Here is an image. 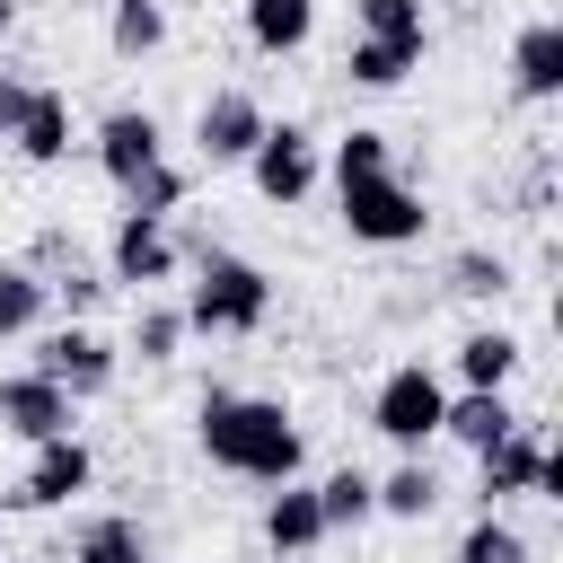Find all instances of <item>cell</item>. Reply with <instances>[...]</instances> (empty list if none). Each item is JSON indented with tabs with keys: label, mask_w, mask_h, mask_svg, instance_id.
I'll return each mask as SVG.
<instances>
[{
	"label": "cell",
	"mask_w": 563,
	"mask_h": 563,
	"mask_svg": "<svg viewBox=\"0 0 563 563\" xmlns=\"http://www.w3.org/2000/svg\"><path fill=\"white\" fill-rule=\"evenodd\" d=\"M194 449L238 475V484H290L308 440H299V413L282 396H238V387H202L194 405Z\"/></svg>",
	"instance_id": "1"
},
{
	"label": "cell",
	"mask_w": 563,
	"mask_h": 563,
	"mask_svg": "<svg viewBox=\"0 0 563 563\" xmlns=\"http://www.w3.org/2000/svg\"><path fill=\"white\" fill-rule=\"evenodd\" d=\"M176 308H185V334H264V317H273V273L246 264V255H229V246H202Z\"/></svg>",
	"instance_id": "2"
},
{
	"label": "cell",
	"mask_w": 563,
	"mask_h": 563,
	"mask_svg": "<svg viewBox=\"0 0 563 563\" xmlns=\"http://www.w3.org/2000/svg\"><path fill=\"white\" fill-rule=\"evenodd\" d=\"M334 220H343L352 246H422L431 202H422V185H405L396 158H387V167H352V176H334Z\"/></svg>",
	"instance_id": "3"
},
{
	"label": "cell",
	"mask_w": 563,
	"mask_h": 563,
	"mask_svg": "<svg viewBox=\"0 0 563 563\" xmlns=\"http://www.w3.org/2000/svg\"><path fill=\"white\" fill-rule=\"evenodd\" d=\"M440 405H449V378H440L431 361H396V369L369 387V431H378L387 449L422 457V449L440 440Z\"/></svg>",
	"instance_id": "4"
},
{
	"label": "cell",
	"mask_w": 563,
	"mask_h": 563,
	"mask_svg": "<svg viewBox=\"0 0 563 563\" xmlns=\"http://www.w3.org/2000/svg\"><path fill=\"white\" fill-rule=\"evenodd\" d=\"M317 176H325V141H317L308 123H264V141L246 150V185H255V202H273V211H299V202L317 194Z\"/></svg>",
	"instance_id": "5"
},
{
	"label": "cell",
	"mask_w": 563,
	"mask_h": 563,
	"mask_svg": "<svg viewBox=\"0 0 563 563\" xmlns=\"http://www.w3.org/2000/svg\"><path fill=\"white\" fill-rule=\"evenodd\" d=\"M114 361H123V352H114L88 317H62V325H44V334H35V361H26V369H44L62 396H79V405H88V396H106V387H114Z\"/></svg>",
	"instance_id": "6"
},
{
	"label": "cell",
	"mask_w": 563,
	"mask_h": 563,
	"mask_svg": "<svg viewBox=\"0 0 563 563\" xmlns=\"http://www.w3.org/2000/svg\"><path fill=\"white\" fill-rule=\"evenodd\" d=\"M88 484H97V449H88L79 431H53V440L26 449V475H18V493H9V510H70Z\"/></svg>",
	"instance_id": "7"
},
{
	"label": "cell",
	"mask_w": 563,
	"mask_h": 563,
	"mask_svg": "<svg viewBox=\"0 0 563 563\" xmlns=\"http://www.w3.org/2000/svg\"><path fill=\"white\" fill-rule=\"evenodd\" d=\"M176 229L167 220H150V211H114V238H106V282H123L132 299L141 290H158V282H176Z\"/></svg>",
	"instance_id": "8"
},
{
	"label": "cell",
	"mask_w": 563,
	"mask_h": 563,
	"mask_svg": "<svg viewBox=\"0 0 563 563\" xmlns=\"http://www.w3.org/2000/svg\"><path fill=\"white\" fill-rule=\"evenodd\" d=\"M264 97L255 88H211L202 106H194V150H202V167H246V150L264 141Z\"/></svg>",
	"instance_id": "9"
},
{
	"label": "cell",
	"mask_w": 563,
	"mask_h": 563,
	"mask_svg": "<svg viewBox=\"0 0 563 563\" xmlns=\"http://www.w3.org/2000/svg\"><path fill=\"white\" fill-rule=\"evenodd\" d=\"M537 475H545V422L519 413L493 449H475V510H501V501L537 493Z\"/></svg>",
	"instance_id": "10"
},
{
	"label": "cell",
	"mask_w": 563,
	"mask_h": 563,
	"mask_svg": "<svg viewBox=\"0 0 563 563\" xmlns=\"http://www.w3.org/2000/svg\"><path fill=\"white\" fill-rule=\"evenodd\" d=\"M88 150H97V176L123 194L132 176H150V167L167 158V123H158L150 106H114V114L88 132Z\"/></svg>",
	"instance_id": "11"
},
{
	"label": "cell",
	"mask_w": 563,
	"mask_h": 563,
	"mask_svg": "<svg viewBox=\"0 0 563 563\" xmlns=\"http://www.w3.org/2000/svg\"><path fill=\"white\" fill-rule=\"evenodd\" d=\"M0 431L9 440H53V431H79V396H62L44 369H9L0 378Z\"/></svg>",
	"instance_id": "12"
},
{
	"label": "cell",
	"mask_w": 563,
	"mask_h": 563,
	"mask_svg": "<svg viewBox=\"0 0 563 563\" xmlns=\"http://www.w3.org/2000/svg\"><path fill=\"white\" fill-rule=\"evenodd\" d=\"M510 97L519 106H554L563 97V18H528L510 35Z\"/></svg>",
	"instance_id": "13"
},
{
	"label": "cell",
	"mask_w": 563,
	"mask_h": 563,
	"mask_svg": "<svg viewBox=\"0 0 563 563\" xmlns=\"http://www.w3.org/2000/svg\"><path fill=\"white\" fill-rule=\"evenodd\" d=\"M264 545L282 554V563H299V554H317L325 545V510H317V484H273V501H264Z\"/></svg>",
	"instance_id": "14"
},
{
	"label": "cell",
	"mask_w": 563,
	"mask_h": 563,
	"mask_svg": "<svg viewBox=\"0 0 563 563\" xmlns=\"http://www.w3.org/2000/svg\"><path fill=\"white\" fill-rule=\"evenodd\" d=\"M70 141H79L70 97H62V88H35V97H26V114H18V132H9V150H18L26 167H62V158H70Z\"/></svg>",
	"instance_id": "15"
},
{
	"label": "cell",
	"mask_w": 563,
	"mask_h": 563,
	"mask_svg": "<svg viewBox=\"0 0 563 563\" xmlns=\"http://www.w3.org/2000/svg\"><path fill=\"white\" fill-rule=\"evenodd\" d=\"M510 422H519L510 387H457V396L440 405V440H457V449H493Z\"/></svg>",
	"instance_id": "16"
},
{
	"label": "cell",
	"mask_w": 563,
	"mask_h": 563,
	"mask_svg": "<svg viewBox=\"0 0 563 563\" xmlns=\"http://www.w3.org/2000/svg\"><path fill=\"white\" fill-rule=\"evenodd\" d=\"M238 18H246V44L264 62H290V53L317 44V0H246Z\"/></svg>",
	"instance_id": "17"
},
{
	"label": "cell",
	"mask_w": 563,
	"mask_h": 563,
	"mask_svg": "<svg viewBox=\"0 0 563 563\" xmlns=\"http://www.w3.org/2000/svg\"><path fill=\"white\" fill-rule=\"evenodd\" d=\"M449 361H457V387H510L519 378V334L510 325H466Z\"/></svg>",
	"instance_id": "18"
},
{
	"label": "cell",
	"mask_w": 563,
	"mask_h": 563,
	"mask_svg": "<svg viewBox=\"0 0 563 563\" xmlns=\"http://www.w3.org/2000/svg\"><path fill=\"white\" fill-rule=\"evenodd\" d=\"M352 35H369V44H396V53H431V9L422 0H352Z\"/></svg>",
	"instance_id": "19"
},
{
	"label": "cell",
	"mask_w": 563,
	"mask_h": 563,
	"mask_svg": "<svg viewBox=\"0 0 563 563\" xmlns=\"http://www.w3.org/2000/svg\"><path fill=\"white\" fill-rule=\"evenodd\" d=\"M70 563H158V554H150V537H141L132 510H97V519H79Z\"/></svg>",
	"instance_id": "20"
},
{
	"label": "cell",
	"mask_w": 563,
	"mask_h": 563,
	"mask_svg": "<svg viewBox=\"0 0 563 563\" xmlns=\"http://www.w3.org/2000/svg\"><path fill=\"white\" fill-rule=\"evenodd\" d=\"M176 343H185V308L141 290V299H132V334H123V352H132L141 369H167V361H176Z\"/></svg>",
	"instance_id": "21"
},
{
	"label": "cell",
	"mask_w": 563,
	"mask_h": 563,
	"mask_svg": "<svg viewBox=\"0 0 563 563\" xmlns=\"http://www.w3.org/2000/svg\"><path fill=\"white\" fill-rule=\"evenodd\" d=\"M317 510H325V537L378 519V475H369V466H334V475H317Z\"/></svg>",
	"instance_id": "22"
},
{
	"label": "cell",
	"mask_w": 563,
	"mask_h": 563,
	"mask_svg": "<svg viewBox=\"0 0 563 563\" xmlns=\"http://www.w3.org/2000/svg\"><path fill=\"white\" fill-rule=\"evenodd\" d=\"M158 44H167V9L158 0H114L106 9V53L114 62H150Z\"/></svg>",
	"instance_id": "23"
},
{
	"label": "cell",
	"mask_w": 563,
	"mask_h": 563,
	"mask_svg": "<svg viewBox=\"0 0 563 563\" xmlns=\"http://www.w3.org/2000/svg\"><path fill=\"white\" fill-rule=\"evenodd\" d=\"M440 290H449V299L493 308V299L510 290V255H493V246H457V255H449V273H440Z\"/></svg>",
	"instance_id": "24"
},
{
	"label": "cell",
	"mask_w": 563,
	"mask_h": 563,
	"mask_svg": "<svg viewBox=\"0 0 563 563\" xmlns=\"http://www.w3.org/2000/svg\"><path fill=\"white\" fill-rule=\"evenodd\" d=\"M431 510H440V475H431V457H405V466L378 475V519H431Z\"/></svg>",
	"instance_id": "25"
},
{
	"label": "cell",
	"mask_w": 563,
	"mask_h": 563,
	"mask_svg": "<svg viewBox=\"0 0 563 563\" xmlns=\"http://www.w3.org/2000/svg\"><path fill=\"white\" fill-rule=\"evenodd\" d=\"M44 308H53V299H44V273H35L26 255H18V264H0V343L35 334V325H44Z\"/></svg>",
	"instance_id": "26"
},
{
	"label": "cell",
	"mask_w": 563,
	"mask_h": 563,
	"mask_svg": "<svg viewBox=\"0 0 563 563\" xmlns=\"http://www.w3.org/2000/svg\"><path fill=\"white\" fill-rule=\"evenodd\" d=\"M413 70H422V62H413V53H396V44H369V35H352V44H343V79H352V88H369V97L405 88Z\"/></svg>",
	"instance_id": "27"
},
{
	"label": "cell",
	"mask_w": 563,
	"mask_h": 563,
	"mask_svg": "<svg viewBox=\"0 0 563 563\" xmlns=\"http://www.w3.org/2000/svg\"><path fill=\"white\" fill-rule=\"evenodd\" d=\"M457 563H528V537H519L501 510H475L466 537H457Z\"/></svg>",
	"instance_id": "28"
},
{
	"label": "cell",
	"mask_w": 563,
	"mask_h": 563,
	"mask_svg": "<svg viewBox=\"0 0 563 563\" xmlns=\"http://www.w3.org/2000/svg\"><path fill=\"white\" fill-rule=\"evenodd\" d=\"M185 194H194V176H185L176 158H158L150 176H132V185H123V211H150V220H167Z\"/></svg>",
	"instance_id": "29"
},
{
	"label": "cell",
	"mask_w": 563,
	"mask_h": 563,
	"mask_svg": "<svg viewBox=\"0 0 563 563\" xmlns=\"http://www.w3.org/2000/svg\"><path fill=\"white\" fill-rule=\"evenodd\" d=\"M44 299H53V308H62V317H88V308H97V299H106V273H88V264H79V255H70V264H62V273H44Z\"/></svg>",
	"instance_id": "30"
},
{
	"label": "cell",
	"mask_w": 563,
	"mask_h": 563,
	"mask_svg": "<svg viewBox=\"0 0 563 563\" xmlns=\"http://www.w3.org/2000/svg\"><path fill=\"white\" fill-rule=\"evenodd\" d=\"M26 97H35V79H18V70H0V141L18 132V114H26Z\"/></svg>",
	"instance_id": "31"
},
{
	"label": "cell",
	"mask_w": 563,
	"mask_h": 563,
	"mask_svg": "<svg viewBox=\"0 0 563 563\" xmlns=\"http://www.w3.org/2000/svg\"><path fill=\"white\" fill-rule=\"evenodd\" d=\"M9 26H18V0H0V35H9Z\"/></svg>",
	"instance_id": "32"
},
{
	"label": "cell",
	"mask_w": 563,
	"mask_h": 563,
	"mask_svg": "<svg viewBox=\"0 0 563 563\" xmlns=\"http://www.w3.org/2000/svg\"><path fill=\"white\" fill-rule=\"evenodd\" d=\"M299 563H308V554H299Z\"/></svg>",
	"instance_id": "33"
},
{
	"label": "cell",
	"mask_w": 563,
	"mask_h": 563,
	"mask_svg": "<svg viewBox=\"0 0 563 563\" xmlns=\"http://www.w3.org/2000/svg\"><path fill=\"white\" fill-rule=\"evenodd\" d=\"M0 563H9V554H0Z\"/></svg>",
	"instance_id": "34"
}]
</instances>
